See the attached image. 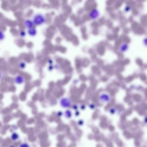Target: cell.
I'll return each instance as SVG.
<instances>
[{"instance_id": "obj_9", "label": "cell", "mask_w": 147, "mask_h": 147, "mask_svg": "<svg viewBox=\"0 0 147 147\" xmlns=\"http://www.w3.org/2000/svg\"><path fill=\"white\" fill-rule=\"evenodd\" d=\"M20 147H29V146L26 143H23L20 145Z\"/></svg>"}, {"instance_id": "obj_8", "label": "cell", "mask_w": 147, "mask_h": 147, "mask_svg": "<svg viewBox=\"0 0 147 147\" xmlns=\"http://www.w3.org/2000/svg\"><path fill=\"white\" fill-rule=\"evenodd\" d=\"M36 29H34V28H31V29H29L28 30V33L29 35H30V36H34L36 34Z\"/></svg>"}, {"instance_id": "obj_3", "label": "cell", "mask_w": 147, "mask_h": 147, "mask_svg": "<svg viewBox=\"0 0 147 147\" xmlns=\"http://www.w3.org/2000/svg\"><path fill=\"white\" fill-rule=\"evenodd\" d=\"M99 15V13L98 10L96 9H95L92 10L90 13V16L91 19L93 20H95L98 18Z\"/></svg>"}, {"instance_id": "obj_10", "label": "cell", "mask_w": 147, "mask_h": 147, "mask_svg": "<svg viewBox=\"0 0 147 147\" xmlns=\"http://www.w3.org/2000/svg\"><path fill=\"white\" fill-rule=\"evenodd\" d=\"M143 42H144V45H145L146 47H147V37L144 38V41H143Z\"/></svg>"}, {"instance_id": "obj_11", "label": "cell", "mask_w": 147, "mask_h": 147, "mask_svg": "<svg viewBox=\"0 0 147 147\" xmlns=\"http://www.w3.org/2000/svg\"><path fill=\"white\" fill-rule=\"evenodd\" d=\"M25 66V64H24V63H22V64H21V65H20V67H21V68H22V66ZM23 68H24V67H25L24 66H23Z\"/></svg>"}, {"instance_id": "obj_7", "label": "cell", "mask_w": 147, "mask_h": 147, "mask_svg": "<svg viewBox=\"0 0 147 147\" xmlns=\"http://www.w3.org/2000/svg\"><path fill=\"white\" fill-rule=\"evenodd\" d=\"M15 81L16 83L18 84H20L23 82L24 78H23V77L20 76H18L16 77L15 79Z\"/></svg>"}, {"instance_id": "obj_4", "label": "cell", "mask_w": 147, "mask_h": 147, "mask_svg": "<svg viewBox=\"0 0 147 147\" xmlns=\"http://www.w3.org/2000/svg\"><path fill=\"white\" fill-rule=\"evenodd\" d=\"M100 99L101 100V101L108 102L110 101L111 98L107 94H103L100 96Z\"/></svg>"}, {"instance_id": "obj_1", "label": "cell", "mask_w": 147, "mask_h": 147, "mask_svg": "<svg viewBox=\"0 0 147 147\" xmlns=\"http://www.w3.org/2000/svg\"><path fill=\"white\" fill-rule=\"evenodd\" d=\"M45 21V17L41 14H37L34 16L33 17V22L37 26L43 24Z\"/></svg>"}, {"instance_id": "obj_2", "label": "cell", "mask_w": 147, "mask_h": 147, "mask_svg": "<svg viewBox=\"0 0 147 147\" xmlns=\"http://www.w3.org/2000/svg\"><path fill=\"white\" fill-rule=\"evenodd\" d=\"M60 104L62 107H70L71 104L70 100L66 98H63L60 101Z\"/></svg>"}, {"instance_id": "obj_5", "label": "cell", "mask_w": 147, "mask_h": 147, "mask_svg": "<svg viewBox=\"0 0 147 147\" xmlns=\"http://www.w3.org/2000/svg\"><path fill=\"white\" fill-rule=\"evenodd\" d=\"M33 24H34L33 22L30 20H26L25 21V26L27 28H28L29 29H31L33 28Z\"/></svg>"}, {"instance_id": "obj_6", "label": "cell", "mask_w": 147, "mask_h": 147, "mask_svg": "<svg viewBox=\"0 0 147 147\" xmlns=\"http://www.w3.org/2000/svg\"><path fill=\"white\" fill-rule=\"evenodd\" d=\"M128 45L127 44L123 43L120 47V50L121 52H125L128 49Z\"/></svg>"}]
</instances>
